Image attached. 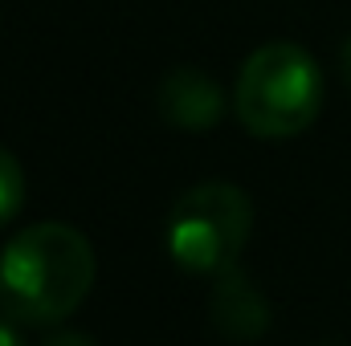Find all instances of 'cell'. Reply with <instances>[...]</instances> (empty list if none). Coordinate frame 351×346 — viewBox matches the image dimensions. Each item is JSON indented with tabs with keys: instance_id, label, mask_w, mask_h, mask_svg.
Masks as SVG:
<instances>
[{
	"instance_id": "cell-8",
	"label": "cell",
	"mask_w": 351,
	"mask_h": 346,
	"mask_svg": "<svg viewBox=\"0 0 351 346\" xmlns=\"http://www.w3.org/2000/svg\"><path fill=\"white\" fill-rule=\"evenodd\" d=\"M339 74H343V86L351 90V37L339 45Z\"/></svg>"
},
{
	"instance_id": "cell-1",
	"label": "cell",
	"mask_w": 351,
	"mask_h": 346,
	"mask_svg": "<svg viewBox=\"0 0 351 346\" xmlns=\"http://www.w3.org/2000/svg\"><path fill=\"white\" fill-rule=\"evenodd\" d=\"M94 273L86 232L66 220L29 224L0 249V310L25 326H62L86 302Z\"/></svg>"
},
{
	"instance_id": "cell-3",
	"label": "cell",
	"mask_w": 351,
	"mask_h": 346,
	"mask_svg": "<svg viewBox=\"0 0 351 346\" xmlns=\"http://www.w3.org/2000/svg\"><path fill=\"white\" fill-rule=\"evenodd\" d=\"M254 232V204L245 187L225 179L192 183L168 212V253L188 273H221L237 265Z\"/></svg>"
},
{
	"instance_id": "cell-6",
	"label": "cell",
	"mask_w": 351,
	"mask_h": 346,
	"mask_svg": "<svg viewBox=\"0 0 351 346\" xmlns=\"http://www.w3.org/2000/svg\"><path fill=\"white\" fill-rule=\"evenodd\" d=\"M21 204H25V172L16 163V155L8 147H0V228L16 220Z\"/></svg>"
},
{
	"instance_id": "cell-4",
	"label": "cell",
	"mask_w": 351,
	"mask_h": 346,
	"mask_svg": "<svg viewBox=\"0 0 351 346\" xmlns=\"http://www.w3.org/2000/svg\"><path fill=\"white\" fill-rule=\"evenodd\" d=\"M208 318H213L217 334H225L233 343H258L269 330V302L241 265H229V269L213 273Z\"/></svg>"
},
{
	"instance_id": "cell-7",
	"label": "cell",
	"mask_w": 351,
	"mask_h": 346,
	"mask_svg": "<svg viewBox=\"0 0 351 346\" xmlns=\"http://www.w3.org/2000/svg\"><path fill=\"white\" fill-rule=\"evenodd\" d=\"M41 346H94V338H90V334H82V330L53 326V330L45 334V343H41Z\"/></svg>"
},
{
	"instance_id": "cell-5",
	"label": "cell",
	"mask_w": 351,
	"mask_h": 346,
	"mask_svg": "<svg viewBox=\"0 0 351 346\" xmlns=\"http://www.w3.org/2000/svg\"><path fill=\"white\" fill-rule=\"evenodd\" d=\"M156 106L168 127L200 135L225 118V90L196 66H176L164 74V82L156 90Z\"/></svg>"
},
{
	"instance_id": "cell-9",
	"label": "cell",
	"mask_w": 351,
	"mask_h": 346,
	"mask_svg": "<svg viewBox=\"0 0 351 346\" xmlns=\"http://www.w3.org/2000/svg\"><path fill=\"white\" fill-rule=\"evenodd\" d=\"M0 346H25V338H21L8 322H0Z\"/></svg>"
},
{
	"instance_id": "cell-2",
	"label": "cell",
	"mask_w": 351,
	"mask_h": 346,
	"mask_svg": "<svg viewBox=\"0 0 351 346\" xmlns=\"http://www.w3.org/2000/svg\"><path fill=\"white\" fill-rule=\"evenodd\" d=\"M323 94V70L302 45L269 41L241 62L233 110L254 139H294L315 127Z\"/></svg>"
}]
</instances>
